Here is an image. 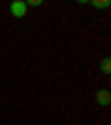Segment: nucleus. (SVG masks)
Instances as JSON below:
<instances>
[{
    "instance_id": "nucleus-5",
    "label": "nucleus",
    "mask_w": 111,
    "mask_h": 125,
    "mask_svg": "<svg viewBox=\"0 0 111 125\" xmlns=\"http://www.w3.org/2000/svg\"><path fill=\"white\" fill-rule=\"evenodd\" d=\"M25 2H27V0H25ZM27 7H40V0H29Z\"/></svg>"
},
{
    "instance_id": "nucleus-4",
    "label": "nucleus",
    "mask_w": 111,
    "mask_h": 125,
    "mask_svg": "<svg viewBox=\"0 0 111 125\" xmlns=\"http://www.w3.org/2000/svg\"><path fill=\"white\" fill-rule=\"evenodd\" d=\"M100 69H102V74H109V72H111V60H109V58H102Z\"/></svg>"
},
{
    "instance_id": "nucleus-3",
    "label": "nucleus",
    "mask_w": 111,
    "mask_h": 125,
    "mask_svg": "<svg viewBox=\"0 0 111 125\" xmlns=\"http://www.w3.org/2000/svg\"><path fill=\"white\" fill-rule=\"evenodd\" d=\"M93 7H96V9H109V0H93V2H91Z\"/></svg>"
},
{
    "instance_id": "nucleus-1",
    "label": "nucleus",
    "mask_w": 111,
    "mask_h": 125,
    "mask_svg": "<svg viewBox=\"0 0 111 125\" xmlns=\"http://www.w3.org/2000/svg\"><path fill=\"white\" fill-rule=\"evenodd\" d=\"M9 13L13 16V18H22V16L27 13V2L25 0H13V2L9 5Z\"/></svg>"
},
{
    "instance_id": "nucleus-2",
    "label": "nucleus",
    "mask_w": 111,
    "mask_h": 125,
    "mask_svg": "<svg viewBox=\"0 0 111 125\" xmlns=\"http://www.w3.org/2000/svg\"><path fill=\"white\" fill-rule=\"evenodd\" d=\"M96 103H98L100 107H109V103H111V94H109L107 89H100V92L96 94Z\"/></svg>"
}]
</instances>
